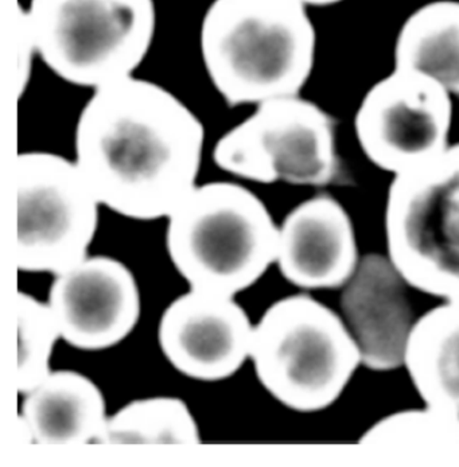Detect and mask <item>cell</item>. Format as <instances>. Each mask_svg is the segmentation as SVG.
Segmentation results:
<instances>
[{
    "instance_id": "cell-1",
    "label": "cell",
    "mask_w": 459,
    "mask_h": 467,
    "mask_svg": "<svg viewBox=\"0 0 459 467\" xmlns=\"http://www.w3.org/2000/svg\"><path fill=\"white\" fill-rule=\"evenodd\" d=\"M205 129L174 93L131 78L98 88L75 132L76 163L101 205L120 216L169 217L195 188Z\"/></svg>"
},
{
    "instance_id": "cell-2",
    "label": "cell",
    "mask_w": 459,
    "mask_h": 467,
    "mask_svg": "<svg viewBox=\"0 0 459 467\" xmlns=\"http://www.w3.org/2000/svg\"><path fill=\"white\" fill-rule=\"evenodd\" d=\"M300 0H214L200 31L212 84L231 107L297 96L316 62L317 33Z\"/></svg>"
},
{
    "instance_id": "cell-3",
    "label": "cell",
    "mask_w": 459,
    "mask_h": 467,
    "mask_svg": "<svg viewBox=\"0 0 459 467\" xmlns=\"http://www.w3.org/2000/svg\"><path fill=\"white\" fill-rule=\"evenodd\" d=\"M167 219L170 260L193 290L235 296L276 262L279 228L239 183L195 186Z\"/></svg>"
},
{
    "instance_id": "cell-4",
    "label": "cell",
    "mask_w": 459,
    "mask_h": 467,
    "mask_svg": "<svg viewBox=\"0 0 459 467\" xmlns=\"http://www.w3.org/2000/svg\"><path fill=\"white\" fill-rule=\"evenodd\" d=\"M249 358L272 398L297 412L330 407L362 362L342 319L306 294L272 303L254 327Z\"/></svg>"
},
{
    "instance_id": "cell-5",
    "label": "cell",
    "mask_w": 459,
    "mask_h": 467,
    "mask_svg": "<svg viewBox=\"0 0 459 467\" xmlns=\"http://www.w3.org/2000/svg\"><path fill=\"white\" fill-rule=\"evenodd\" d=\"M26 11L45 64L93 89L131 78L157 27L154 0H30Z\"/></svg>"
},
{
    "instance_id": "cell-6",
    "label": "cell",
    "mask_w": 459,
    "mask_h": 467,
    "mask_svg": "<svg viewBox=\"0 0 459 467\" xmlns=\"http://www.w3.org/2000/svg\"><path fill=\"white\" fill-rule=\"evenodd\" d=\"M388 257L422 293L459 299V143L395 175L385 206Z\"/></svg>"
},
{
    "instance_id": "cell-7",
    "label": "cell",
    "mask_w": 459,
    "mask_h": 467,
    "mask_svg": "<svg viewBox=\"0 0 459 467\" xmlns=\"http://www.w3.org/2000/svg\"><path fill=\"white\" fill-rule=\"evenodd\" d=\"M336 131V119L318 104L299 96L272 99L218 139L214 161L224 171L254 182L348 185Z\"/></svg>"
},
{
    "instance_id": "cell-8",
    "label": "cell",
    "mask_w": 459,
    "mask_h": 467,
    "mask_svg": "<svg viewBox=\"0 0 459 467\" xmlns=\"http://www.w3.org/2000/svg\"><path fill=\"white\" fill-rule=\"evenodd\" d=\"M16 183L18 270L57 275L84 260L101 203L78 163L53 152H22Z\"/></svg>"
},
{
    "instance_id": "cell-9",
    "label": "cell",
    "mask_w": 459,
    "mask_h": 467,
    "mask_svg": "<svg viewBox=\"0 0 459 467\" xmlns=\"http://www.w3.org/2000/svg\"><path fill=\"white\" fill-rule=\"evenodd\" d=\"M452 95L418 70L395 67L365 93L354 129L365 157L398 175L449 147Z\"/></svg>"
},
{
    "instance_id": "cell-10",
    "label": "cell",
    "mask_w": 459,
    "mask_h": 467,
    "mask_svg": "<svg viewBox=\"0 0 459 467\" xmlns=\"http://www.w3.org/2000/svg\"><path fill=\"white\" fill-rule=\"evenodd\" d=\"M47 306L61 338L87 352L120 344L141 318V293L134 274L110 256H87L57 274Z\"/></svg>"
},
{
    "instance_id": "cell-11",
    "label": "cell",
    "mask_w": 459,
    "mask_h": 467,
    "mask_svg": "<svg viewBox=\"0 0 459 467\" xmlns=\"http://www.w3.org/2000/svg\"><path fill=\"white\" fill-rule=\"evenodd\" d=\"M252 336L249 317L234 296L193 288L167 306L158 327L167 361L200 381L234 376L251 356Z\"/></svg>"
},
{
    "instance_id": "cell-12",
    "label": "cell",
    "mask_w": 459,
    "mask_h": 467,
    "mask_svg": "<svg viewBox=\"0 0 459 467\" xmlns=\"http://www.w3.org/2000/svg\"><path fill=\"white\" fill-rule=\"evenodd\" d=\"M276 263L287 282L305 290L347 285L359 251L344 206L326 192L296 206L279 228Z\"/></svg>"
},
{
    "instance_id": "cell-13",
    "label": "cell",
    "mask_w": 459,
    "mask_h": 467,
    "mask_svg": "<svg viewBox=\"0 0 459 467\" xmlns=\"http://www.w3.org/2000/svg\"><path fill=\"white\" fill-rule=\"evenodd\" d=\"M403 275L390 257L365 254L345 285L341 308L365 367L392 370L404 364L412 308Z\"/></svg>"
},
{
    "instance_id": "cell-14",
    "label": "cell",
    "mask_w": 459,
    "mask_h": 467,
    "mask_svg": "<svg viewBox=\"0 0 459 467\" xmlns=\"http://www.w3.org/2000/svg\"><path fill=\"white\" fill-rule=\"evenodd\" d=\"M106 410L100 388L89 378L57 370L25 395L21 416L34 443L75 446L99 443L109 420Z\"/></svg>"
},
{
    "instance_id": "cell-15",
    "label": "cell",
    "mask_w": 459,
    "mask_h": 467,
    "mask_svg": "<svg viewBox=\"0 0 459 467\" xmlns=\"http://www.w3.org/2000/svg\"><path fill=\"white\" fill-rule=\"evenodd\" d=\"M404 365L427 407L459 420V299L436 306L413 324Z\"/></svg>"
},
{
    "instance_id": "cell-16",
    "label": "cell",
    "mask_w": 459,
    "mask_h": 467,
    "mask_svg": "<svg viewBox=\"0 0 459 467\" xmlns=\"http://www.w3.org/2000/svg\"><path fill=\"white\" fill-rule=\"evenodd\" d=\"M395 67L418 70L459 98V2L436 0L413 11L396 36Z\"/></svg>"
},
{
    "instance_id": "cell-17",
    "label": "cell",
    "mask_w": 459,
    "mask_h": 467,
    "mask_svg": "<svg viewBox=\"0 0 459 467\" xmlns=\"http://www.w3.org/2000/svg\"><path fill=\"white\" fill-rule=\"evenodd\" d=\"M99 443L197 444L201 438L185 401L160 396L131 401L110 416Z\"/></svg>"
},
{
    "instance_id": "cell-18",
    "label": "cell",
    "mask_w": 459,
    "mask_h": 467,
    "mask_svg": "<svg viewBox=\"0 0 459 467\" xmlns=\"http://www.w3.org/2000/svg\"><path fill=\"white\" fill-rule=\"evenodd\" d=\"M16 308L18 322L16 389L26 395L52 373L50 358L61 334L47 303L18 291Z\"/></svg>"
},
{
    "instance_id": "cell-19",
    "label": "cell",
    "mask_w": 459,
    "mask_h": 467,
    "mask_svg": "<svg viewBox=\"0 0 459 467\" xmlns=\"http://www.w3.org/2000/svg\"><path fill=\"white\" fill-rule=\"evenodd\" d=\"M361 443L385 447H458L459 420L432 407L396 412L370 427Z\"/></svg>"
},
{
    "instance_id": "cell-20",
    "label": "cell",
    "mask_w": 459,
    "mask_h": 467,
    "mask_svg": "<svg viewBox=\"0 0 459 467\" xmlns=\"http://www.w3.org/2000/svg\"><path fill=\"white\" fill-rule=\"evenodd\" d=\"M16 81H18L19 96L24 95L30 83L31 70H33L34 56L38 55L36 39L28 21L26 8L18 7L16 22Z\"/></svg>"
},
{
    "instance_id": "cell-21",
    "label": "cell",
    "mask_w": 459,
    "mask_h": 467,
    "mask_svg": "<svg viewBox=\"0 0 459 467\" xmlns=\"http://www.w3.org/2000/svg\"><path fill=\"white\" fill-rule=\"evenodd\" d=\"M305 5H314V7H328V5H337L344 0H300Z\"/></svg>"
}]
</instances>
